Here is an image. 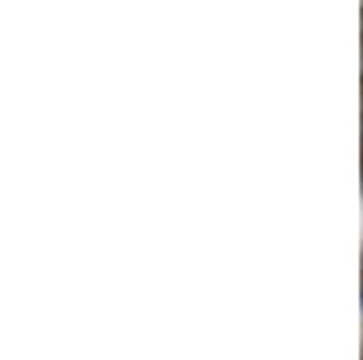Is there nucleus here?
Here are the masks:
<instances>
[]
</instances>
